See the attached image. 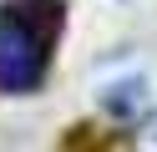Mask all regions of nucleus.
<instances>
[{
  "instance_id": "obj_1",
  "label": "nucleus",
  "mask_w": 157,
  "mask_h": 152,
  "mask_svg": "<svg viewBox=\"0 0 157 152\" xmlns=\"http://www.w3.org/2000/svg\"><path fill=\"white\" fill-rule=\"evenodd\" d=\"M66 30L61 0H15L0 10V91H36Z\"/></svg>"
}]
</instances>
